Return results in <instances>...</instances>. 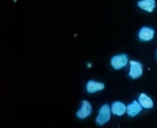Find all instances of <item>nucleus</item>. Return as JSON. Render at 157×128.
Returning a JSON list of instances; mask_svg holds the SVG:
<instances>
[{
  "label": "nucleus",
  "mask_w": 157,
  "mask_h": 128,
  "mask_svg": "<svg viewBox=\"0 0 157 128\" xmlns=\"http://www.w3.org/2000/svg\"><path fill=\"white\" fill-rule=\"evenodd\" d=\"M139 102L140 103V105L143 106L144 108H152L154 106V103L152 100L145 93H141L139 96Z\"/></svg>",
  "instance_id": "nucleus-10"
},
{
  "label": "nucleus",
  "mask_w": 157,
  "mask_h": 128,
  "mask_svg": "<svg viewBox=\"0 0 157 128\" xmlns=\"http://www.w3.org/2000/svg\"><path fill=\"white\" fill-rule=\"evenodd\" d=\"M142 75V65L137 61L130 62L129 76L132 78H140Z\"/></svg>",
  "instance_id": "nucleus-3"
},
{
  "label": "nucleus",
  "mask_w": 157,
  "mask_h": 128,
  "mask_svg": "<svg viewBox=\"0 0 157 128\" xmlns=\"http://www.w3.org/2000/svg\"><path fill=\"white\" fill-rule=\"evenodd\" d=\"M111 111L112 110H110V107L108 105H104L101 106L99 115L96 119L97 124L100 126H103L104 124L108 122L110 119V116H111Z\"/></svg>",
  "instance_id": "nucleus-1"
},
{
  "label": "nucleus",
  "mask_w": 157,
  "mask_h": 128,
  "mask_svg": "<svg viewBox=\"0 0 157 128\" xmlns=\"http://www.w3.org/2000/svg\"><path fill=\"white\" fill-rule=\"evenodd\" d=\"M92 113V106L87 100L82 101V106L77 112V117L78 119H86Z\"/></svg>",
  "instance_id": "nucleus-4"
},
{
  "label": "nucleus",
  "mask_w": 157,
  "mask_h": 128,
  "mask_svg": "<svg viewBox=\"0 0 157 128\" xmlns=\"http://www.w3.org/2000/svg\"><path fill=\"white\" fill-rule=\"evenodd\" d=\"M104 88H105L104 84L93 81V80L89 81L86 85V91L89 93H94L96 92H100V91H102Z\"/></svg>",
  "instance_id": "nucleus-8"
},
{
  "label": "nucleus",
  "mask_w": 157,
  "mask_h": 128,
  "mask_svg": "<svg viewBox=\"0 0 157 128\" xmlns=\"http://www.w3.org/2000/svg\"><path fill=\"white\" fill-rule=\"evenodd\" d=\"M155 37V31L149 27H142L139 32V38L143 41H150Z\"/></svg>",
  "instance_id": "nucleus-5"
},
{
  "label": "nucleus",
  "mask_w": 157,
  "mask_h": 128,
  "mask_svg": "<svg viewBox=\"0 0 157 128\" xmlns=\"http://www.w3.org/2000/svg\"><path fill=\"white\" fill-rule=\"evenodd\" d=\"M155 0H140L138 2V6L144 11L152 12L155 8Z\"/></svg>",
  "instance_id": "nucleus-7"
},
{
  "label": "nucleus",
  "mask_w": 157,
  "mask_h": 128,
  "mask_svg": "<svg viewBox=\"0 0 157 128\" xmlns=\"http://www.w3.org/2000/svg\"><path fill=\"white\" fill-rule=\"evenodd\" d=\"M111 110H112L113 114L118 115V116H121L127 111V107H126V106L124 105L123 103L117 101V102H114L113 104Z\"/></svg>",
  "instance_id": "nucleus-9"
},
{
  "label": "nucleus",
  "mask_w": 157,
  "mask_h": 128,
  "mask_svg": "<svg viewBox=\"0 0 157 128\" xmlns=\"http://www.w3.org/2000/svg\"><path fill=\"white\" fill-rule=\"evenodd\" d=\"M13 1H14V2H16V1H17V0H13Z\"/></svg>",
  "instance_id": "nucleus-11"
},
{
  "label": "nucleus",
  "mask_w": 157,
  "mask_h": 128,
  "mask_svg": "<svg viewBox=\"0 0 157 128\" xmlns=\"http://www.w3.org/2000/svg\"><path fill=\"white\" fill-rule=\"evenodd\" d=\"M141 105L139 101L135 100L132 102L131 104H129L128 107H127V112L129 116L131 117H135L138 113H140L141 111Z\"/></svg>",
  "instance_id": "nucleus-6"
},
{
  "label": "nucleus",
  "mask_w": 157,
  "mask_h": 128,
  "mask_svg": "<svg viewBox=\"0 0 157 128\" xmlns=\"http://www.w3.org/2000/svg\"><path fill=\"white\" fill-rule=\"evenodd\" d=\"M128 56L121 54V55H116L113 57L111 59V65L115 70H120L126 66L128 65Z\"/></svg>",
  "instance_id": "nucleus-2"
}]
</instances>
